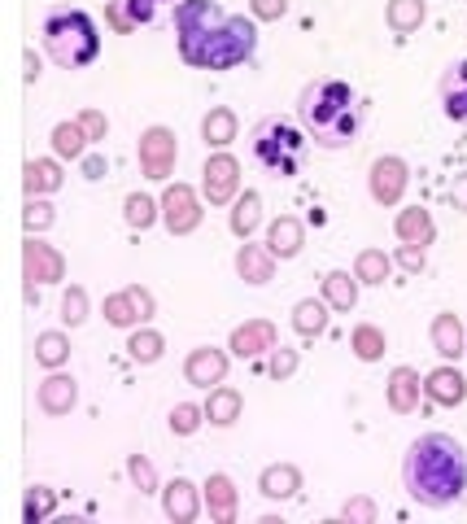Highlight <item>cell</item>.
Instances as JSON below:
<instances>
[{
  "label": "cell",
  "instance_id": "6da1fadb",
  "mask_svg": "<svg viewBox=\"0 0 467 524\" xmlns=\"http://www.w3.org/2000/svg\"><path fill=\"white\" fill-rule=\"evenodd\" d=\"M175 40H179V57L197 70H236L258 53L254 18L227 14L219 0H179Z\"/></svg>",
  "mask_w": 467,
  "mask_h": 524
},
{
  "label": "cell",
  "instance_id": "7a4b0ae2",
  "mask_svg": "<svg viewBox=\"0 0 467 524\" xmlns=\"http://www.w3.org/2000/svg\"><path fill=\"white\" fill-rule=\"evenodd\" d=\"M402 485L419 507H450L467 490V450L450 433H424L402 455Z\"/></svg>",
  "mask_w": 467,
  "mask_h": 524
},
{
  "label": "cell",
  "instance_id": "3957f363",
  "mask_svg": "<svg viewBox=\"0 0 467 524\" xmlns=\"http://www.w3.org/2000/svg\"><path fill=\"white\" fill-rule=\"evenodd\" d=\"M293 110H297V123H302V131L315 140V149L341 153V149H350L354 140H358V131H363L367 105H363V97H358L345 79L323 75V79L302 83Z\"/></svg>",
  "mask_w": 467,
  "mask_h": 524
},
{
  "label": "cell",
  "instance_id": "277c9868",
  "mask_svg": "<svg viewBox=\"0 0 467 524\" xmlns=\"http://www.w3.org/2000/svg\"><path fill=\"white\" fill-rule=\"evenodd\" d=\"M40 44L62 70H88L101 57V27L75 5H53L40 22Z\"/></svg>",
  "mask_w": 467,
  "mask_h": 524
},
{
  "label": "cell",
  "instance_id": "5b68a950",
  "mask_svg": "<svg viewBox=\"0 0 467 524\" xmlns=\"http://www.w3.org/2000/svg\"><path fill=\"white\" fill-rule=\"evenodd\" d=\"M306 131L302 123H289L280 114L258 118L254 131H249V153L271 180H297L306 166Z\"/></svg>",
  "mask_w": 467,
  "mask_h": 524
},
{
  "label": "cell",
  "instance_id": "8992f818",
  "mask_svg": "<svg viewBox=\"0 0 467 524\" xmlns=\"http://www.w3.org/2000/svg\"><path fill=\"white\" fill-rule=\"evenodd\" d=\"M140 171L145 180H171L175 171V158H179V145H175V131L171 127H145L140 131Z\"/></svg>",
  "mask_w": 467,
  "mask_h": 524
},
{
  "label": "cell",
  "instance_id": "52a82bcc",
  "mask_svg": "<svg viewBox=\"0 0 467 524\" xmlns=\"http://www.w3.org/2000/svg\"><path fill=\"white\" fill-rule=\"evenodd\" d=\"M406 184H411V166H406L402 158H393V153H385V158L371 162L367 171V193L376 206H398Z\"/></svg>",
  "mask_w": 467,
  "mask_h": 524
},
{
  "label": "cell",
  "instance_id": "ba28073f",
  "mask_svg": "<svg viewBox=\"0 0 467 524\" xmlns=\"http://www.w3.org/2000/svg\"><path fill=\"white\" fill-rule=\"evenodd\" d=\"M201 193H206L210 206H227L241 193V162L232 153H210L206 171H201Z\"/></svg>",
  "mask_w": 467,
  "mask_h": 524
},
{
  "label": "cell",
  "instance_id": "9c48e42d",
  "mask_svg": "<svg viewBox=\"0 0 467 524\" xmlns=\"http://www.w3.org/2000/svg\"><path fill=\"white\" fill-rule=\"evenodd\" d=\"M162 219H166V232L171 236H188L201 228V201L188 184H171L162 193Z\"/></svg>",
  "mask_w": 467,
  "mask_h": 524
},
{
  "label": "cell",
  "instance_id": "30bf717a",
  "mask_svg": "<svg viewBox=\"0 0 467 524\" xmlns=\"http://www.w3.org/2000/svg\"><path fill=\"white\" fill-rule=\"evenodd\" d=\"M22 271H27L31 284H57L66 276V258L57 254L53 245L35 241V232L27 236V245H22Z\"/></svg>",
  "mask_w": 467,
  "mask_h": 524
},
{
  "label": "cell",
  "instance_id": "8fae6325",
  "mask_svg": "<svg viewBox=\"0 0 467 524\" xmlns=\"http://www.w3.org/2000/svg\"><path fill=\"white\" fill-rule=\"evenodd\" d=\"M153 315V293L140 289V284H131V289L105 297V319H110L114 328H131V324H145Z\"/></svg>",
  "mask_w": 467,
  "mask_h": 524
},
{
  "label": "cell",
  "instance_id": "7c38bea8",
  "mask_svg": "<svg viewBox=\"0 0 467 524\" xmlns=\"http://www.w3.org/2000/svg\"><path fill=\"white\" fill-rule=\"evenodd\" d=\"M437 97H441V110H446L450 123L467 127V57L446 66V75L437 83Z\"/></svg>",
  "mask_w": 467,
  "mask_h": 524
},
{
  "label": "cell",
  "instance_id": "4fadbf2b",
  "mask_svg": "<svg viewBox=\"0 0 467 524\" xmlns=\"http://www.w3.org/2000/svg\"><path fill=\"white\" fill-rule=\"evenodd\" d=\"M223 376H227V354L214 350V345H197V350L184 359V380L197 389L223 385Z\"/></svg>",
  "mask_w": 467,
  "mask_h": 524
},
{
  "label": "cell",
  "instance_id": "5bb4252c",
  "mask_svg": "<svg viewBox=\"0 0 467 524\" xmlns=\"http://www.w3.org/2000/svg\"><path fill=\"white\" fill-rule=\"evenodd\" d=\"M227 350H232L236 359H258V354H271L275 350V324H271V319H249V324L232 328Z\"/></svg>",
  "mask_w": 467,
  "mask_h": 524
},
{
  "label": "cell",
  "instance_id": "9a60e30c",
  "mask_svg": "<svg viewBox=\"0 0 467 524\" xmlns=\"http://www.w3.org/2000/svg\"><path fill=\"white\" fill-rule=\"evenodd\" d=\"M162 511H166V520H175V524H193L197 511H201L197 485L188 481V476H175V481L162 490Z\"/></svg>",
  "mask_w": 467,
  "mask_h": 524
},
{
  "label": "cell",
  "instance_id": "2e32d148",
  "mask_svg": "<svg viewBox=\"0 0 467 524\" xmlns=\"http://www.w3.org/2000/svg\"><path fill=\"white\" fill-rule=\"evenodd\" d=\"M35 402H40V411H44V415H70V407L79 402V385H75V376L53 372L49 380H40V393H35Z\"/></svg>",
  "mask_w": 467,
  "mask_h": 524
},
{
  "label": "cell",
  "instance_id": "e0dca14e",
  "mask_svg": "<svg viewBox=\"0 0 467 524\" xmlns=\"http://www.w3.org/2000/svg\"><path fill=\"white\" fill-rule=\"evenodd\" d=\"M302 490V472L293 468V463H271V468H262L258 476V494L267 498V503H289Z\"/></svg>",
  "mask_w": 467,
  "mask_h": 524
},
{
  "label": "cell",
  "instance_id": "ac0fdd59",
  "mask_svg": "<svg viewBox=\"0 0 467 524\" xmlns=\"http://www.w3.org/2000/svg\"><path fill=\"white\" fill-rule=\"evenodd\" d=\"M424 393H428L433 402H441V407H459V402L467 398V380H463L459 367L441 363L437 372H428V380H424Z\"/></svg>",
  "mask_w": 467,
  "mask_h": 524
},
{
  "label": "cell",
  "instance_id": "d6986e66",
  "mask_svg": "<svg viewBox=\"0 0 467 524\" xmlns=\"http://www.w3.org/2000/svg\"><path fill=\"white\" fill-rule=\"evenodd\" d=\"M236 276L245 284H271L275 280V254L271 245H241V254H236Z\"/></svg>",
  "mask_w": 467,
  "mask_h": 524
},
{
  "label": "cell",
  "instance_id": "ffe728a7",
  "mask_svg": "<svg viewBox=\"0 0 467 524\" xmlns=\"http://www.w3.org/2000/svg\"><path fill=\"white\" fill-rule=\"evenodd\" d=\"M393 232H398L402 245H433L437 223H433V214L428 210L406 206V210H398V219H393Z\"/></svg>",
  "mask_w": 467,
  "mask_h": 524
},
{
  "label": "cell",
  "instance_id": "44dd1931",
  "mask_svg": "<svg viewBox=\"0 0 467 524\" xmlns=\"http://www.w3.org/2000/svg\"><path fill=\"white\" fill-rule=\"evenodd\" d=\"M267 245H271L275 258H297L306 245V228L293 219V214H280V219L267 228Z\"/></svg>",
  "mask_w": 467,
  "mask_h": 524
},
{
  "label": "cell",
  "instance_id": "7402d4cb",
  "mask_svg": "<svg viewBox=\"0 0 467 524\" xmlns=\"http://www.w3.org/2000/svg\"><path fill=\"white\" fill-rule=\"evenodd\" d=\"M419 407V372L415 367H393L389 372V411L411 415Z\"/></svg>",
  "mask_w": 467,
  "mask_h": 524
},
{
  "label": "cell",
  "instance_id": "603a6c76",
  "mask_svg": "<svg viewBox=\"0 0 467 524\" xmlns=\"http://www.w3.org/2000/svg\"><path fill=\"white\" fill-rule=\"evenodd\" d=\"M206 507H210V516L219 520V524H232L236 520V485H232V476H227V472H210V481H206Z\"/></svg>",
  "mask_w": 467,
  "mask_h": 524
},
{
  "label": "cell",
  "instance_id": "cb8c5ba5",
  "mask_svg": "<svg viewBox=\"0 0 467 524\" xmlns=\"http://www.w3.org/2000/svg\"><path fill=\"white\" fill-rule=\"evenodd\" d=\"M323 302H328L332 311L350 315L358 306V276H350V271H328V276H323Z\"/></svg>",
  "mask_w": 467,
  "mask_h": 524
},
{
  "label": "cell",
  "instance_id": "d4e9b609",
  "mask_svg": "<svg viewBox=\"0 0 467 524\" xmlns=\"http://www.w3.org/2000/svg\"><path fill=\"white\" fill-rule=\"evenodd\" d=\"M236 127H241L236 123V114L227 110V105H214V110L201 118V140H206L210 149H227L236 140Z\"/></svg>",
  "mask_w": 467,
  "mask_h": 524
},
{
  "label": "cell",
  "instance_id": "484cf974",
  "mask_svg": "<svg viewBox=\"0 0 467 524\" xmlns=\"http://www.w3.org/2000/svg\"><path fill=\"white\" fill-rule=\"evenodd\" d=\"M433 350L441 354V359H459V354H467V341H463V324L454 319L450 311H441L433 319Z\"/></svg>",
  "mask_w": 467,
  "mask_h": 524
},
{
  "label": "cell",
  "instance_id": "4316f807",
  "mask_svg": "<svg viewBox=\"0 0 467 524\" xmlns=\"http://www.w3.org/2000/svg\"><path fill=\"white\" fill-rule=\"evenodd\" d=\"M241 407H245V398L236 389H227V385H219V389H210V402H206V420L214 424V428H232L236 420H241Z\"/></svg>",
  "mask_w": 467,
  "mask_h": 524
},
{
  "label": "cell",
  "instance_id": "83f0119b",
  "mask_svg": "<svg viewBox=\"0 0 467 524\" xmlns=\"http://www.w3.org/2000/svg\"><path fill=\"white\" fill-rule=\"evenodd\" d=\"M258 223H262V197L254 193V188H245V193L236 197V206H232V232L241 236V241H249V236L258 232Z\"/></svg>",
  "mask_w": 467,
  "mask_h": 524
},
{
  "label": "cell",
  "instance_id": "f1b7e54d",
  "mask_svg": "<svg viewBox=\"0 0 467 524\" xmlns=\"http://www.w3.org/2000/svg\"><path fill=\"white\" fill-rule=\"evenodd\" d=\"M22 175H27V197H44V193H57V188H62V166L49 158H31Z\"/></svg>",
  "mask_w": 467,
  "mask_h": 524
},
{
  "label": "cell",
  "instance_id": "f546056e",
  "mask_svg": "<svg viewBox=\"0 0 467 524\" xmlns=\"http://www.w3.org/2000/svg\"><path fill=\"white\" fill-rule=\"evenodd\" d=\"M328 302H319V297H302V302L293 306V328L302 332V337H319L323 328H328Z\"/></svg>",
  "mask_w": 467,
  "mask_h": 524
},
{
  "label": "cell",
  "instance_id": "4dcf8cb0",
  "mask_svg": "<svg viewBox=\"0 0 467 524\" xmlns=\"http://www.w3.org/2000/svg\"><path fill=\"white\" fill-rule=\"evenodd\" d=\"M350 350H354L363 363H376V359H385L389 341H385V332H380L376 324H358V328L350 332Z\"/></svg>",
  "mask_w": 467,
  "mask_h": 524
},
{
  "label": "cell",
  "instance_id": "1f68e13d",
  "mask_svg": "<svg viewBox=\"0 0 467 524\" xmlns=\"http://www.w3.org/2000/svg\"><path fill=\"white\" fill-rule=\"evenodd\" d=\"M393 271V258L385 254V249H363V254L354 258V276L358 284H385Z\"/></svg>",
  "mask_w": 467,
  "mask_h": 524
},
{
  "label": "cell",
  "instance_id": "d6a6232c",
  "mask_svg": "<svg viewBox=\"0 0 467 524\" xmlns=\"http://www.w3.org/2000/svg\"><path fill=\"white\" fill-rule=\"evenodd\" d=\"M385 22H389V31H398V35L419 31V22H424V0H389Z\"/></svg>",
  "mask_w": 467,
  "mask_h": 524
},
{
  "label": "cell",
  "instance_id": "836d02e7",
  "mask_svg": "<svg viewBox=\"0 0 467 524\" xmlns=\"http://www.w3.org/2000/svg\"><path fill=\"white\" fill-rule=\"evenodd\" d=\"M83 149H88V136H83V127H79V118L75 123H57L53 127V153L57 158H83Z\"/></svg>",
  "mask_w": 467,
  "mask_h": 524
},
{
  "label": "cell",
  "instance_id": "e575fe53",
  "mask_svg": "<svg viewBox=\"0 0 467 524\" xmlns=\"http://www.w3.org/2000/svg\"><path fill=\"white\" fill-rule=\"evenodd\" d=\"M70 359V341L62 337V332H40V337H35V363L40 367H62Z\"/></svg>",
  "mask_w": 467,
  "mask_h": 524
},
{
  "label": "cell",
  "instance_id": "d590c367",
  "mask_svg": "<svg viewBox=\"0 0 467 524\" xmlns=\"http://www.w3.org/2000/svg\"><path fill=\"white\" fill-rule=\"evenodd\" d=\"M162 350H166V341H162V332H153V328L131 332V341H127V354H131L136 363H158Z\"/></svg>",
  "mask_w": 467,
  "mask_h": 524
},
{
  "label": "cell",
  "instance_id": "8d00e7d4",
  "mask_svg": "<svg viewBox=\"0 0 467 524\" xmlns=\"http://www.w3.org/2000/svg\"><path fill=\"white\" fill-rule=\"evenodd\" d=\"M123 219H127V228H136V232H145L153 219H158V201L145 197V193H131L123 201Z\"/></svg>",
  "mask_w": 467,
  "mask_h": 524
},
{
  "label": "cell",
  "instance_id": "74e56055",
  "mask_svg": "<svg viewBox=\"0 0 467 524\" xmlns=\"http://www.w3.org/2000/svg\"><path fill=\"white\" fill-rule=\"evenodd\" d=\"M201 420H206V407H193V402H179V407L171 411V433L175 437H193Z\"/></svg>",
  "mask_w": 467,
  "mask_h": 524
},
{
  "label": "cell",
  "instance_id": "f35d334b",
  "mask_svg": "<svg viewBox=\"0 0 467 524\" xmlns=\"http://www.w3.org/2000/svg\"><path fill=\"white\" fill-rule=\"evenodd\" d=\"M62 319L70 328H79L83 319H88V293H83L79 284H75V289H66V297H62Z\"/></svg>",
  "mask_w": 467,
  "mask_h": 524
},
{
  "label": "cell",
  "instance_id": "ab89813d",
  "mask_svg": "<svg viewBox=\"0 0 467 524\" xmlns=\"http://www.w3.org/2000/svg\"><path fill=\"white\" fill-rule=\"evenodd\" d=\"M127 472H131V481H136L140 494H153V490H158V476H153V463H149L145 455H131V459H127Z\"/></svg>",
  "mask_w": 467,
  "mask_h": 524
},
{
  "label": "cell",
  "instance_id": "60d3db41",
  "mask_svg": "<svg viewBox=\"0 0 467 524\" xmlns=\"http://www.w3.org/2000/svg\"><path fill=\"white\" fill-rule=\"evenodd\" d=\"M267 372L275 380H289L297 372V350H289V345H275L271 350V359H267Z\"/></svg>",
  "mask_w": 467,
  "mask_h": 524
},
{
  "label": "cell",
  "instance_id": "b9f144b4",
  "mask_svg": "<svg viewBox=\"0 0 467 524\" xmlns=\"http://www.w3.org/2000/svg\"><path fill=\"white\" fill-rule=\"evenodd\" d=\"M53 511V490L49 485H31V494H27V520H44Z\"/></svg>",
  "mask_w": 467,
  "mask_h": 524
},
{
  "label": "cell",
  "instance_id": "7bdbcfd3",
  "mask_svg": "<svg viewBox=\"0 0 467 524\" xmlns=\"http://www.w3.org/2000/svg\"><path fill=\"white\" fill-rule=\"evenodd\" d=\"M53 223V206L44 197H27V228L31 232H44Z\"/></svg>",
  "mask_w": 467,
  "mask_h": 524
},
{
  "label": "cell",
  "instance_id": "ee69618b",
  "mask_svg": "<svg viewBox=\"0 0 467 524\" xmlns=\"http://www.w3.org/2000/svg\"><path fill=\"white\" fill-rule=\"evenodd\" d=\"M249 9H254L258 22H280L289 14V0H249Z\"/></svg>",
  "mask_w": 467,
  "mask_h": 524
},
{
  "label": "cell",
  "instance_id": "f6af8a7d",
  "mask_svg": "<svg viewBox=\"0 0 467 524\" xmlns=\"http://www.w3.org/2000/svg\"><path fill=\"white\" fill-rule=\"evenodd\" d=\"M79 127H83V136H88V140H105V131H110V123H105L101 110H83Z\"/></svg>",
  "mask_w": 467,
  "mask_h": 524
},
{
  "label": "cell",
  "instance_id": "bcb514c9",
  "mask_svg": "<svg viewBox=\"0 0 467 524\" xmlns=\"http://www.w3.org/2000/svg\"><path fill=\"white\" fill-rule=\"evenodd\" d=\"M341 516H345V520H363V524H371V520H376V503H371V498H350V503L341 507Z\"/></svg>",
  "mask_w": 467,
  "mask_h": 524
},
{
  "label": "cell",
  "instance_id": "7dc6e473",
  "mask_svg": "<svg viewBox=\"0 0 467 524\" xmlns=\"http://www.w3.org/2000/svg\"><path fill=\"white\" fill-rule=\"evenodd\" d=\"M398 262H402L406 271H415V276H419V271H424V262H428L424 258V245H402L398 249Z\"/></svg>",
  "mask_w": 467,
  "mask_h": 524
},
{
  "label": "cell",
  "instance_id": "c3c4849f",
  "mask_svg": "<svg viewBox=\"0 0 467 524\" xmlns=\"http://www.w3.org/2000/svg\"><path fill=\"white\" fill-rule=\"evenodd\" d=\"M450 201L459 210H467V175H459V180H454V188H450Z\"/></svg>",
  "mask_w": 467,
  "mask_h": 524
},
{
  "label": "cell",
  "instance_id": "681fc988",
  "mask_svg": "<svg viewBox=\"0 0 467 524\" xmlns=\"http://www.w3.org/2000/svg\"><path fill=\"white\" fill-rule=\"evenodd\" d=\"M83 175H88V180H101V175H105V158H88V162H83Z\"/></svg>",
  "mask_w": 467,
  "mask_h": 524
},
{
  "label": "cell",
  "instance_id": "f907efd6",
  "mask_svg": "<svg viewBox=\"0 0 467 524\" xmlns=\"http://www.w3.org/2000/svg\"><path fill=\"white\" fill-rule=\"evenodd\" d=\"M35 79H40V57L27 49V83H35Z\"/></svg>",
  "mask_w": 467,
  "mask_h": 524
},
{
  "label": "cell",
  "instance_id": "816d5d0a",
  "mask_svg": "<svg viewBox=\"0 0 467 524\" xmlns=\"http://www.w3.org/2000/svg\"><path fill=\"white\" fill-rule=\"evenodd\" d=\"M158 5H162V0H158Z\"/></svg>",
  "mask_w": 467,
  "mask_h": 524
}]
</instances>
